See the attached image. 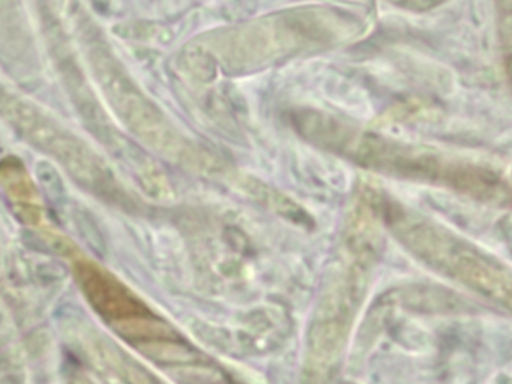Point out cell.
I'll return each instance as SVG.
<instances>
[{
	"mask_svg": "<svg viewBox=\"0 0 512 384\" xmlns=\"http://www.w3.org/2000/svg\"><path fill=\"white\" fill-rule=\"evenodd\" d=\"M95 8L100 9V11H107L109 8L110 0H94Z\"/></svg>",
	"mask_w": 512,
	"mask_h": 384,
	"instance_id": "obj_1",
	"label": "cell"
}]
</instances>
